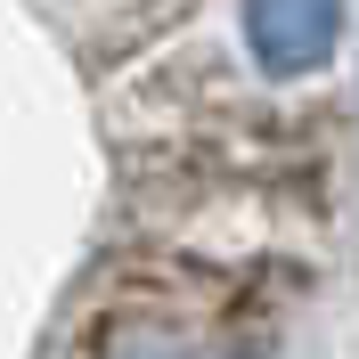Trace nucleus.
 Here are the masks:
<instances>
[{"mask_svg":"<svg viewBox=\"0 0 359 359\" xmlns=\"http://www.w3.org/2000/svg\"><path fill=\"white\" fill-rule=\"evenodd\" d=\"M245 41L262 57V74L302 82L335 57L343 41V0H245Z\"/></svg>","mask_w":359,"mask_h":359,"instance_id":"f257e3e1","label":"nucleus"},{"mask_svg":"<svg viewBox=\"0 0 359 359\" xmlns=\"http://www.w3.org/2000/svg\"><path fill=\"white\" fill-rule=\"evenodd\" d=\"M114 359H188V343H180V335H156V327H131Z\"/></svg>","mask_w":359,"mask_h":359,"instance_id":"f03ea898","label":"nucleus"}]
</instances>
